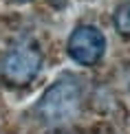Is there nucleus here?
I'll use <instances>...</instances> for the list:
<instances>
[{"mask_svg": "<svg viewBox=\"0 0 130 134\" xmlns=\"http://www.w3.org/2000/svg\"><path fill=\"white\" fill-rule=\"evenodd\" d=\"M42 68V53L35 46L20 44L4 53L0 62V72L11 86H27L40 75Z\"/></svg>", "mask_w": 130, "mask_h": 134, "instance_id": "nucleus-2", "label": "nucleus"}, {"mask_svg": "<svg viewBox=\"0 0 130 134\" xmlns=\"http://www.w3.org/2000/svg\"><path fill=\"white\" fill-rule=\"evenodd\" d=\"M115 29L121 33L123 37H130V2L121 4L115 11Z\"/></svg>", "mask_w": 130, "mask_h": 134, "instance_id": "nucleus-4", "label": "nucleus"}, {"mask_svg": "<svg viewBox=\"0 0 130 134\" xmlns=\"http://www.w3.org/2000/svg\"><path fill=\"white\" fill-rule=\"evenodd\" d=\"M80 108H82V86L73 77H62L44 90V94L35 105V112L42 123L62 125L71 121L73 116H77Z\"/></svg>", "mask_w": 130, "mask_h": 134, "instance_id": "nucleus-1", "label": "nucleus"}, {"mask_svg": "<svg viewBox=\"0 0 130 134\" xmlns=\"http://www.w3.org/2000/svg\"><path fill=\"white\" fill-rule=\"evenodd\" d=\"M49 134H71V132H64V130H53V132H49Z\"/></svg>", "mask_w": 130, "mask_h": 134, "instance_id": "nucleus-5", "label": "nucleus"}, {"mask_svg": "<svg viewBox=\"0 0 130 134\" xmlns=\"http://www.w3.org/2000/svg\"><path fill=\"white\" fill-rule=\"evenodd\" d=\"M66 48H69V55H71L73 62H77L82 66H95L104 57L106 37L97 26L82 24L71 33Z\"/></svg>", "mask_w": 130, "mask_h": 134, "instance_id": "nucleus-3", "label": "nucleus"}]
</instances>
